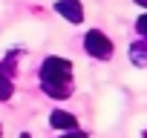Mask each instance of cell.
Segmentation results:
<instances>
[{
    "label": "cell",
    "mask_w": 147,
    "mask_h": 138,
    "mask_svg": "<svg viewBox=\"0 0 147 138\" xmlns=\"http://www.w3.org/2000/svg\"><path fill=\"white\" fill-rule=\"evenodd\" d=\"M38 78H40L43 95H49L55 101L72 98V60L69 58H61V55L43 58V63L38 69Z\"/></svg>",
    "instance_id": "6da1fadb"
},
{
    "label": "cell",
    "mask_w": 147,
    "mask_h": 138,
    "mask_svg": "<svg viewBox=\"0 0 147 138\" xmlns=\"http://www.w3.org/2000/svg\"><path fill=\"white\" fill-rule=\"evenodd\" d=\"M84 52L95 60H110L115 55V43L110 40V35H104L101 29H90L84 35Z\"/></svg>",
    "instance_id": "7a4b0ae2"
},
{
    "label": "cell",
    "mask_w": 147,
    "mask_h": 138,
    "mask_svg": "<svg viewBox=\"0 0 147 138\" xmlns=\"http://www.w3.org/2000/svg\"><path fill=\"white\" fill-rule=\"evenodd\" d=\"M55 12H58L66 23H72V26H81V23H84V3H81V0H58V3H55Z\"/></svg>",
    "instance_id": "3957f363"
},
{
    "label": "cell",
    "mask_w": 147,
    "mask_h": 138,
    "mask_svg": "<svg viewBox=\"0 0 147 138\" xmlns=\"http://www.w3.org/2000/svg\"><path fill=\"white\" fill-rule=\"evenodd\" d=\"M49 127L61 129V132H69V129H78V118L66 109H52L49 112Z\"/></svg>",
    "instance_id": "277c9868"
},
{
    "label": "cell",
    "mask_w": 147,
    "mask_h": 138,
    "mask_svg": "<svg viewBox=\"0 0 147 138\" xmlns=\"http://www.w3.org/2000/svg\"><path fill=\"white\" fill-rule=\"evenodd\" d=\"M12 95H15V72H9L0 63V104H6Z\"/></svg>",
    "instance_id": "5b68a950"
},
{
    "label": "cell",
    "mask_w": 147,
    "mask_h": 138,
    "mask_svg": "<svg viewBox=\"0 0 147 138\" xmlns=\"http://www.w3.org/2000/svg\"><path fill=\"white\" fill-rule=\"evenodd\" d=\"M127 55H130V63L133 66H138V69H147V40H133L130 43V49H127Z\"/></svg>",
    "instance_id": "8992f818"
},
{
    "label": "cell",
    "mask_w": 147,
    "mask_h": 138,
    "mask_svg": "<svg viewBox=\"0 0 147 138\" xmlns=\"http://www.w3.org/2000/svg\"><path fill=\"white\" fill-rule=\"evenodd\" d=\"M136 32H138V35H141L144 40H147V12H144V15H141V17L136 20Z\"/></svg>",
    "instance_id": "52a82bcc"
},
{
    "label": "cell",
    "mask_w": 147,
    "mask_h": 138,
    "mask_svg": "<svg viewBox=\"0 0 147 138\" xmlns=\"http://www.w3.org/2000/svg\"><path fill=\"white\" fill-rule=\"evenodd\" d=\"M61 138H87V132H81V129H69V132H63Z\"/></svg>",
    "instance_id": "ba28073f"
},
{
    "label": "cell",
    "mask_w": 147,
    "mask_h": 138,
    "mask_svg": "<svg viewBox=\"0 0 147 138\" xmlns=\"http://www.w3.org/2000/svg\"><path fill=\"white\" fill-rule=\"evenodd\" d=\"M136 3H138V6H141V9H147V0H136Z\"/></svg>",
    "instance_id": "9c48e42d"
},
{
    "label": "cell",
    "mask_w": 147,
    "mask_h": 138,
    "mask_svg": "<svg viewBox=\"0 0 147 138\" xmlns=\"http://www.w3.org/2000/svg\"><path fill=\"white\" fill-rule=\"evenodd\" d=\"M18 138H32V135H29V132H20V135H18Z\"/></svg>",
    "instance_id": "30bf717a"
},
{
    "label": "cell",
    "mask_w": 147,
    "mask_h": 138,
    "mask_svg": "<svg viewBox=\"0 0 147 138\" xmlns=\"http://www.w3.org/2000/svg\"><path fill=\"white\" fill-rule=\"evenodd\" d=\"M0 138H3V124H0Z\"/></svg>",
    "instance_id": "8fae6325"
},
{
    "label": "cell",
    "mask_w": 147,
    "mask_h": 138,
    "mask_svg": "<svg viewBox=\"0 0 147 138\" xmlns=\"http://www.w3.org/2000/svg\"><path fill=\"white\" fill-rule=\"evenodd\" d=\"M141 138H147V129H144V132H141Z\"/></svg>",
    "instance_id": "7c38bea8"
}]
</instances>
